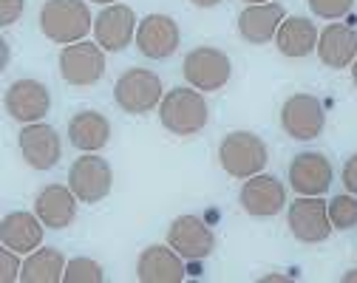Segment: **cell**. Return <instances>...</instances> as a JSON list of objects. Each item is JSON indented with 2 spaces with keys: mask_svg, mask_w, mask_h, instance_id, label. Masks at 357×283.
<instances>
[{
  "mask_svg": "<svg viewBox=\"0 0 357 283\" xmlns=\"http://www.w3.org/2000/svg\"><path fill=\"white\" fill-rule=\"evenodd\" d=\"M40 29L49 40L71 45L91 31V12L82 0H46L40 9Z\"/></svg>",
  "mask_w": 357,
  "mask_h": 283,
  "instance_id": "cell-1",
  "label": "cell"
},
{
  "mask_svg": "<svg viewBox=\"0 0 357 283\" xmlns=\"http://www.w3.org/2000/svg\"><path fill=\"white\" fill-rule=\"evenodd\" d=\"M159 119L176 136H193L207 125V102L196 88H173L159 102Z\"/></svg>",
  "mask_w": 357,
  "mask_h": 283,
  "instance_id": "cell-2",
  "label": "cell"
},
{
  "mask_svg": "<svg viewBox=\"0 0 357 283\" xmlns=\"http://www.w3.org/2000/svg\"><path fill=\"white\" fill-rule=\"evenodd\" d=\"M218 159H221V167L236 178H250L261 173L264 165L270 162L266 159V145L255 133H247V130H236L225 136L218 148Z\"/></svg>",
  "mask_w": 357,
  "mask_h": 283,
  "instance_id": "cell-3",
  "label": "cell"
},
{
  "mask_svg": "<svg viewBox=\"0 0 357 283\" xmlns=\"http://www.w3.org/2000/svg\"><path fill=\"white\" fill-rule=\"evenodd\" d=\"M114 97L125 114H148L162 102V79L148 68H130L116 79Z\"/></svg>",
  "mask_w": 357,
  "mask_h": 283,
  "instance_id": "cell-4",
  "label": "cell"
},
{
  "mask_svg": "<svg viewBox=\"0 0 357 283\" xmlns=\"http://www.w3.org/2000/svg\"><path fill=\"white\" fill-rule=\"evenodd\" d=\"M60 74L68 85H94L105 74V54L100 43H71L60 52Z\"/></svg>",
  "mask_w": 357,
  "mask_h": 283,
  "instance_id": "cell-5",
  "label": "cell"
},
{
  "mask_svg": "<svg viewBox=\"0 0 357 283\" xmlns=\"http://www.w3.org/2000/svg\"><path fill=\"white\" fill-rule=\"evenodd\" d=\"M289 229L303 244H321L329 238L332 221H329V204L321 196H303L289 204Z\"/></svg>",
  "mask_w": 357,
  "mask_h": 283,
  "instance_id": "cell-6",
  "label": "cell"
},
{
  "mask_svg": "<svg viewBox=\"0 0 357 283\" xmlns=\"http://www.w3.org/2000/svg\"><path fill=\"white\" fill-rule=\"evenodd\" d=\"M111 165L100 156H79L68 170V187L82 204H97L111 193Z\"/></svg>",
  "mask_w": 357,
  "mask_h": 283,
  "instance_id": "cell-7",
  "label": "cell"
},
{
  "mask_svg": "<svg viewBox=\"0 0 357 283\" xmlns=\"http://www.w3.org/2000/svg\"><path fill=\"white\" fill-rule=\"evenodd\" d=\"M230 57L218 49H210V45H202V49H193L185 57V79L196 88V91H218L225 88L230 79Z\"/></svg>",
  "mask_w": 357,
  "mask_h": 283,
  "instance_id": "cell-8",
  "label": "cell"
},
{
  "mask_svg": "<svg viewBox=\"0 0 357 283\" xmlns=\"http://www.w3.org/2000/svg\"><path fill=\"white\" fill-rule=\"evenodd\" d=\"M281 125L292 139L309 142L318 139L324 125H326V114L324 105L318 102V97H309V93H295L289 97L281 108Z\"/></svg>",
  "mask_w": 357,
  "mask_h": 283,
  "instance_id": "cell-9",
  "label": "cell"
},
{
  "mask_svg": "<svg viewBox=\"0 0 357 283\" xmlns=\"http://www.w3.org/2000/svg\"><path fill=\"white\" fill-rule=\"evenodd\" d=\"M167 244L188 261H202L213 252L215 238L210 227L196 215H178L167 229Z\"/></svg>",
  "mask_w": 357,
  "mask_h": 283,
  "instance_id": "cell-10",
  "label": "cell"
},
{
  "mask_svg": "<svg viewBox=\"0 0 357 283\" xmlns=\"http://www.w3.org/2000/svg\"><path fill=\"white\" fill-rule=\"evenodd\" d=\"M20 153L29 162V167L52 170L63 156V145H60L57 130L52 125H43V122L26 125L20 130Z\"/></svg>",
  "mask_w": 357,
  "mask_h": 283,
  "instance_id": "cell-11",
  "label": "cell"
},
{
  "mask_svg": "<svg viewBox=\"0 0 357 283\" xmlns=\"http://www.w3.org/2000/svg\"><path fill=\"white\" fill-rule=\"evenodd\" d=\"M49 108H52L49 88L37 79H17L6 91V111L17 122H26V125L40 122L49 114Z\"/></svg>",
  "mask_w": 357,
  "mask_h": 283,
  "instance_id": "cell-12",
  "label": "cell"
},
{
  "mask_svg": "<svg viewBox=\"0 0 357 283\" xmlns=\"http://www.w3.org/2000/svg\"><path fill=\"white\" fill-rule=\"evenodd\" d=\"M287 204V190L275 176H250L241 187V207L255 218H270Z\"/></svg>",
  "mask_w": 357,
  "mask_h": 283,
  "instance_id": "cell-13",
  "label": "cell"
},
{
  "mask_svg": "<svg viewBox=\"0 0 357 283\" xmlns=\"http://www.w3.org/2000/svg\"><path fill=\"white\" fill-rule=\"evenodd\" d=\"M289 184L301 196H324L332 187V165L324 153H298L289 165Z\"/></svg>",
  "mask_w": 357,
  "mask_h": 283,
  "instance_id": "cell-14",
  "label": "cell"
},
{
  "mask_svg": "<svg viewBox=\"0 0 357 283\" xmlns=\"http://www.w3.org/2000/svg\"><path fill=\"white\" fill-rule=\"evenodd\" d=\"M137 45L151 60H167L178 49V26L167 15H148L137 26Z\"/></svg>",
  "mask_w": 357,
  "mask_h": 283,
  "instance_id": "cell-15",
  "label": "cell"
},
{
  "mask_svg": "<svg viewBox=\"0 0 357 283\" xmlns=\"http://www.w3.org/2000/svg\"><path fill=\"white\" fill-rule=\"evenodd\" d=\"M133 31H137V15H133L130 6H122V3L105 6L94 20L97 43L105 52H122L133 40Z\"/></svg>",
  "mask_w": 357,
  "mask_h": 283,
  "instance_id": "cell-16",
  "label": "cell"
},
{
  "mask_svg": "<svg viewBox=\"0 0 357 283\" xmlns=\"http://www.w3.org/2000/svg\"><path fill=\"white\" fill-rule=\"evenodd\" d=\"M281 23H284L281 3H273V0L270 3H250L238 15V34L252 45H264L278 34Z\"/></svg>",
  "mask_w": 357,
  "mask_h": 283,
  "instance_id": "cell-17",
  "label": "cell"
},
{
  "mask_svg": "<svg viewBox=\"0 0 357 283\" xmlns=\"http://www.w3.org/2000/svg\"><path fill=\"white\" fill-rule=\"evenodd\" d=\"M137 275L142 283H182L185 280V263L173 247H148L139 255Z\"/></svg>",
  "mask_w": 357,
  "mask_h": 283,
  "instance_id": "cell-18",
  "label": "cell"
},
{
  "mask_svg": "<svg viewBox=\"0 0 357 283\" xmlns=\"http://www.w3.org/2000/svg\"><path fill=\"white\" fill-rule=\"evenodd\" d=\"M77 201L79 199L74 196L71 187L49 184L46 190H40V196L34 201V213L49 229H66L77 215Z\"/></svg>",
  "mask_w": 357,
  "mask_h": 283,
  "instance_id": "cell-19",
  "label": "cell"
},
{
  "mask_svg": "<svg viewBox=\"0 0 357 283\" xmlns=\"http://www.w3.org/2000/svg\"><path fill=\"white\" fill-rule=\"evenodd\" d=\"M318 57L329 68H346L357 57V31L343 23H329L318 34Z\"/></svg>",
  "mask_w": 357,
  "mask_h": 283,
  "instance_id": "cell-20",
  "label": "cell"
},
{
  "mask_svg": "<svg viewBox=\"0 0 357 283\" xmlns=\"http://www.w3.org/2000/svg\"><path fill=\"white\" fill-rule=\"evenodd\" d=\"M43 227L46 224L37 218V213H9L0 221V244L15 250L17 255L34 252L43 241Z\"/></svg>",
  "mask_w": 357,
  "mask_h": 283,
  "instance_id": "cell-21",
  "label": "cell"
},
{
  "mask_svg": "<svg viewBox=\"0 0 357 283\" xmlns=\"http://www.w3.org/2000/svg\"><path fill=\"white\" fill-rule=\"evenodd\" d=\"M68 139L77 151H85V153H94L100 148L108 145L111 139V125L102 114L97 111H79L71 122H68Z\"/></svg>",
  "mask_w": 357,
  "mask_h": 283,
  "instance_id": "cell-22",
  "label": "cell"
},
{
  "mask_svg": "<svg viewBox=\"0 0 357 283\" xmlns=\"http://www.w3.org/2000/svg\"><path fill=\"white\" fill-rule=\"evenodd\" d=\"M275 43L284 57H306L318 49V29L306 17H287L275 34Z\"/></svg>",
  "mask_w": 357,
  "mask_h": 283,
  "instance_id": "cell-23",
  "label": "cell"
},
{
  "mask_svg": "<svg viewBox=\"0 0 357 283\" xmlns=\"http://www.w3.org/2000/svg\"><path fill=\"white\" fill-rule=\"evenodd\" d=\"M66 275V258L60 250L46 247V250H34L20 269L23 283H60Z\"/></svg>",
  "mask_w": 357,
  "mask_h": 283,
  "instance_id": "cell-24",
  "label": "cell"
},
{
  "mask_svg": "<svg viewBox=\"0 0 357 283\" xmlns=\"http://www.w3.org/2000/svg\"><path fill=\"white\" fill-rule=\"evenodd\" d=\"M66 283H102L105 275H102V266L91 258H74L66 263V275H63Z\"/></svg>",
  "mask_w": 357,
  "mask_h": 283,
  "instance_id": "cell-25",
  "label": "cell"
},
{
  "mask_svg": "<svg viewBox=\"0 0 357 283\" xmlns=\"http://www.w3.org/2000/svg\"><path fill=\"white\" fill-rule=\"evenodd\" d=\"M329 221H332V229L357 227V199L354 196H335L329 201Z\"/></svg>",
  "mask_w": 357,
  "mask_h": 283,
  "instance_id": "cell-26",
  "label": "cell"
},
{
  "mask_svg": "<svg viewBox=\"0 0 357 283\" xmlns=\"http://www.w3.org/2000/svg\"><path fill=\"white\" fill-rule=\"evenodd\" d=\"M354 6V0H309V9L324 20H337L346 17Z\"/></svg>",
  "mask_w": 357,
  "mask_h": 283,
  "instance_id": "cell-27",
  "label": "cell"
},
{
  "mask_svg": "<svg viewBox=\"0 0 357 283\" xmlns=\"http://www.w3.org/2000/svg\"><path fill=\"white\" fill-rule=\"evenodd\" d=\"M20 269H23V263L17 261L15 250H9V247L0 250V280H3V283L20 280Z\"/></svg>",
  "mask_w": 357,
  "mask_h": 283,
  "instance_id": "cell-28",
  "label": "cell"
},
{
  "mask_svg": "<svg viewBox=\"0 0 357 283\" xmlns=\"http://www.w3.org/2000/svg\"><path fill=\"white\" fill-rule=\"evenodd\" d=\"M26 9V0H0V26H12Z\"/></svg>",
  "mask_w": 357,
  "mask_h": 283,
  "instance_id": "cell-29",
  "label": "cell"
},
{
  "mask_svg": "<svg viewBox=\"0 0 357 283\" xmlns=\"http://www.w3.org/2000/svg\"><path fill=\"white\" fill-rule=\"evenodd\" d=\"M343 184H346V190L351 193V196H357V153L346 162V167H343Z\"/></svg>",
  "mask_w": 357,
  "mask_h": 283,
  "instance_id": "cell-30",
  "label": "cell"
},
{
  "mask_svg": "<svg viewBox=\"0 0 357 283\" xmlns=\"http://www.w3.org/2000/svg\"><path fill=\"white\" fill-rule=\"evenodd\" d=\"M190 3H196V6H202V9H210V6H218L221 0H190Z\"/></svg>",
  "mask_w": 357,
  "mask_h": 283,
  "instance_id": "cell-31",
  "label": "cell"
},
{
  "mask_svg": "<svg viewBox=\"0 0 357 283\" xmlns=\"http://www.w3.org/2000/svg\"><path fill=\"white\" fill-rule=\"evenodd\" d=\"M343 280H346V283H351V280H357V269H354V272H349V275H343Z\"/></svg>",
  "mask_w": 357,
  "mask_h": 283,
  "instance_id": "cell-32",
  "label": "cell"
},
{
  "mask_svg": "<svg viewBox=\"0 0 357 283\" xmlns=\"http://www.w3.org/2000/svg\"><path fill=\"white\" fill-rule=\"evenodd\" d=\"M351 77H354V85H357V57H354V68H351Z\"/></svg>",
  "mask_w": 357,
  "mask_h": 283,
  "instance_id": "cell-33",
  "label": "cell"
},
{
  "mask_svg": "<svg viewBox=\"0 0 357 283\" xmlns=\"http://www.w3.org/2000/svg\"><path fill=\"white\" fill-rule=\"evenodd\" d=\"M247 3H270V0H247Z\"/></svg>",
  "mask_w": 357,
  "mask_h": 283,
  "instance_id": "cell-34",
  "label": "cell"
},
{
  "mask_svg": "<svg viewBox=\"0 0 357 283\" xmlns=\"http://www.w3.org/2000/svg\"><path fill=\"white\" fill-rule=\"evenodd\" d=\"M94 3H114V0H94Z\"/></svg>",
  "mask_w": 357,
  "mask_h": 283,
  "instance_id": "cell-35",
  "label": "cell"
}]
</instances>
